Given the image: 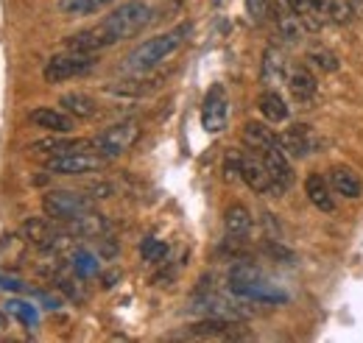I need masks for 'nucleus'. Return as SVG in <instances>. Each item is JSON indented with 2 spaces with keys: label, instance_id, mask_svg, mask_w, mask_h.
Masks as SVG:
<instances>
[{
  "label": "nucleus",
  "instance_id": "f257e3e1",
  "mask_svg": "<svg viewBox=\"0 0 363 343\" xmlns=\"http://www.w3.org/2000/svg\"><path fill=\"white\" fill-rule=\"evenodd\" d=\"M187 34H190V23H182V26L165 31V34H157V37L145 40V43L137 45L135 50L126 56L123 67L129 73H148V70H154L157 64H162L168 56H174L179 50L184 40H187Z\"/></svg>",
  "mask_w": 363,
  "mask_h": 343
},
{
  "label": "nucleus",
  "instance_id": "f03ea898",
  "mask_svg": "<svg viewBox=\"0 0 363 343\" xmlns=\"http://www.w3.org/2000/svg\"><path fill=\"white\" fill-rule=\"evenodd\" d=\"M151 6H145L143 0H129L123 6H118L112 14H106L98 26L104 28V34L109 37V43H121V40H129L140 34L148 23H151Z\"/></svg>",
  "mask_w": 363,
  "mask_h": 343
},
{
  "label": "nucleus",
  "instance_id": "7ed1b4c3",
  "mask_svg": "<svg viewBox=\"0 0 363 343\" xmlns=\"http://www.w3.org/2000/svg\"><path fill=\"white\" fill-rule=\"evenodd\" d=\"M43 210L50 220H76L82 215L95 213V201L84 193H76V190H50L43 198Z\"/></svg>",
  "mask_w": 363,
  "mask_h": 343
},
{
  "label": "nucleus",
  "instance_id": "20e7f679",
  "mask_svg": "<svg viewBox=\"0 0 363 343\" xmlns=\"http://www.w3.org/2000/svg\"><path fill=\"white\" fill-rule=\"evenodd\" d=\"M95 64H98L95 53L67 50V53H56V56L48 59L45 67H43V76H45L48 84H59V81H67V79L87 76Z\"/></svg>",
  "mask_w": 363,
  "mask_h": 343
},
{
  "label": "nucleus",
  "instance_id": "39448f33",
  "mask_svg": "<svg viewBox=\"0 0 363 343\" xmlns=\"http://www.w3.org/2000/svg\"><path fill=\"white\" fill-rule=\"evenodd\" d=\"M137 140H140V126L135 120H123V123H115V126L104 129L92 142H95L98 154H104L106 159H115V157L126 154L129 148H135Z\"/></svg>",
  "mask_w": 363,
  "mask_h": 343
},
{
  "label": "nucleus",
  "instance_id": "423d86ee",
  "mask_svg": "<svg viewBox=\"0 0 363 343\" xmlns=\"http://www.w3.org/2000/svg\"><path fill=\"white\" fill-rule=\"evenodd\" d=\"M106 165V157L98 154L95 148H84V151H70V154H62V157H53L48 159L45 168L50 173H59V176H84V173H98Z\"/></svg>",
  "mask_w": 363,
  "mask_h": 343
},
{
  "label": "nucleus",
  "instance_id": "0eeeda50",
  "mask_svg": "<svg viewBox=\"0 0 363 343\" xmlns=\"http://www.w3.org/2000/svg\"><path fill=\"white\" fill-rule=\"evenodd\" d=\"M229 288H232L235 296H240V299L246 301H255V304H282V301H288L285 291H279V288H274L272 282H266L263 274H257L252 279L229 282Z\"/></svg>",
  "mask_w": 363,
  "mask_h": 343
},
{
  "label": "nucleus",
  "instance_id": "6e6552de",
  "mask_svg": "<svg viewBox=\"0 0 363 343\" xmlns=\"http://www.w3.org/2000/svg\"><path fill=\"white\" fill-rule=\"evenodd\" d=\"M227 89L221 84H213L204 95V103H201V126L210 134H218V131L227 129Z\"/></svg>",
  "mask_w": 363,
  "mask_h": 343
},
{
  "label": "nucleus",
  "instance_id": "1a4fd4ad",
  "mask_svg": "<svg viewBox=\"0 0 363 343\" xmlns=\"http://www.w3.org/2000/svg\"><path fill=\"white\" fill-rule=\"evenodd\" d=\"M279 145H282V151H285L288 157H294V159H305V157H311V154L316 151L318 140L311 126H305V123H294V126H288V129L279 134Z\"/></svg>",
  "mask_w": 363,
  "mask_h": 343
},
{
  "label": "nucleus",
  "instance_id": "9d476101",
  "mask_svg": "<svg viewBox=\"0 0 363 343\" xmlns=\"http://www.w3.org/2000/svg\"><path fill=\"white\" fill-rule=\"evenodd\" d=\"M257 157H260V159H263V165L269 168V173H272V179H274V184L279 187V193H282V190H288V187L294 184V168H291V162H288V154L282 151V145L266 148V151H260Z\"/></svg>",
  "mask_w": 363,
  "mask_h": 343
},
{
  "label": "nucleus",
  "instance_id": "9b49d317",
  "mask_svg": "<svg viewBox=\"0 0 363 343\" xmlns=\"http://www.w3.org/2000/svg\"><path fill=\"white\" fill-rule=\"evenodd\" d=\"M28 120H31L34 126H40V129L56 131V134H70L73 126H76V118L67 115L65 109H45V106L31 109V112H28Z\"/></svg>",
  "mask_w": 363,
  "mask_h": 343
},
{
  "label": "nucleus",
  "instance_id": "f8f14e48",
  "mask_svg": "<svg viewBox=\"0 0 363 343\" xmlns=\"http://www.w3.org/2000/svg\"><path fill=\"white\" fill-rule=\"evenodd\" d=\"M84 148H95V142L92 140H59V137H50V140L34 142L31 154L48 162L53 157H62V154H70V151H84Z\"/></svg>",
  "mask_w": 363,
  "mask_h": 343
},
{
  "label": "nucleus",
  "instance_id": "ddd939ff",
  "mask_svg": "<svg viewBox=\"0 0 363 343\" xmlns=\"http://www.w3.org/2000/svg\"><path fill=\"white\" fill-rule=\"evenodd\" d=\"M240 179H243L255 193H263V196H274V193H279V187L274 184L272 173H269V168L263 165V159H243Z\"/></svg>",
  "mask_w": 363,
  "mask_h": 343
},
{
  "label": "nucleus",
  "instance_id": "4468645a",
  "mask_svg": "<svg viewBox=\"0 0 363 343\" xmlns=\"http://www.w3.org/2000/svg\"><path fill=\"white\" fill-rule=\"evenodd\" d=\"M272 17L274 26H277V34L285 40V43H296L302 37V20L294 14V9L288 3H274L272 6Z\"/></svg>",
  "mask_w": 363,
  "mask_h": 343
},
{
  "label": "nucleus",
  "instance_id": "2eb2a0df",
  "mask_svg": "<svg viewBox=\"0 0 363 343\" xmlns=\"http://www.w3.org/2000/svg\"><path fill=\"white\" fill-rule=\"evenodd\" d=\"M330 184H333V190H335L338 196H344V198L358 201L363 196L361 176L352 171L350 165H335V168L330 171Z\"/></svg>",
  "mask_w": 363,
  "mask_h": 343
},
{
  "label": "nucleus",
  "instance_id": "dca6fc26",
  "mask_svg": "<svg viewBox=\"0 0 363 343\" xmlns=\"http://www.w3.org/2000/svg\"><path fill=\"white\" fill-rule=\"evenodd\" d=\"M291 9H294V14L302 20V26L308 28V31H318L321 26H324V20H327V14H324V0H285Z\"/></svg>",
  "mask_w": 363,
  "mask_h": 343
},
{
  "label": "nucleus",
  "instance_id": "f3484780",
  "mask_svg": "<svg viewBox=\"0 0 363 343\" xmlns=\"http://www.w3.org/2000/svg\"><path fill=\"white\" fill-rule=\"evenodd\" d=\"M243 142L255 151V154H260V151H266V148H274V145H279V134H274L266 123H260V120H249L246 126H243Z\"/></svg>",
  "mask_w": 363,
  "mask_h": 343
},
{
  "label": "nucleus",
  "instance_id": "a211bd4d",
  "mask_svg": "<svg viewBox=\"0 0 363 343\" xmlns=\"http://www.w3.org/2000/svg\"><path fill=\"white\" fill-rule=\"evenodd\" d=\"M224 226H227V235L235 240H243L249 232H252V215L243 204H229L224 210Z\"/></svg>",
  "mask_w": 363,
  "mask_h": 343
},
{
  "label": "nucleus",
  "instance_id": "6ab92c4d",
  "mask_svg": "<svg viewBox=\"0 0 363 343\" xmlns=\"http://www.w3.org/2000/svg\"><path fill=\"white\" fill-rule=\"evenodd\" d=\"M305 190H308V198L316 204L321 213H333V210H335V201H333V196H330L333 184H327V176L311 173L308 181H305Z\"/></svg>",
  "mask_w": 363,
  "mask_h": 343
},
{
  "label": "nucleus",
  "instance_id": "aec40b11",
  "mask_svg": "<svg viewBox=\"0 0 363 343\" xmlns=\"http://www.w3.org/2000/svg\"><path fill=\"white\" fill-rule=\"evenodd\" d=\"M62 109L67 112V115H73V118H79V120H90L98 115V103L92 101L87 92H67V95H62Z\"/></svg>",
  "mask_w": 363,
  "mask_h": 343
},
{
  "label": "nucleus",
  "instance_id": "412c9836",
  "mask_svg": "<svg viewBox=\"0 0 363 343\" xmlns=\"http://www.w3.org/2000/svg\"><path fill=\"white\" fill-rule=\"evenodd\" d=\"M288 86H291V95L302 103H308L313 95H316V76L308 70V67H294L288 73Z\"/></svg>",
  "mask_w": 363,
  "mask_h": 343
},
{
  "label": "nucleus",
  "instance_id": "4be33fe9",
  "mask_svg": "<svg viewBox=\"0 0 363 343\" xmlns=\"http://www.w3.org/2000/svg\"><path fill=\"white\" fill-rule=\"evenodd\" d=\"M257 109H260V115H263L269 123H282V120H288V106H285L282 95L274 92V89L260 92V98H257Z\"/></svg>",
  "mask_w": 363,
  "mask_h": 343
},
{
  "label": "nucleus",
  "instance_id": "5701e85b",
  "mask_svg": "<svg viewBox=\"0 0 363 343\" xmlns=\"http://www.w3.org/2000/svg\"><path fill=\"white\" fill-rule=\"evenodd\" d=\"M260 76H263L266 84H277V81L288 79V67H285V56H282V50H277V47H269V50H266Z\"/></svg>",
  "mask_w": 363,
  "mask_h": 343
},
{
  "label": "nucleus",
  "instance_id": "b1692460",
  "mask_svg": "<svg viewBox=\"0 0 363 343\" xmlns=\"http://www.w3.org/2000/svg\"><path fill=\"white\" fill-rule=\"evenodd\" d=\"M324 14L327 20L347 26L355 20V0H324Z\"/></svg>",
  "mask_w": 363,
  "mask_h": 343
},
{
  "label": "nucleus",
  "instance_id": "393cba45",
  "mask_svg": "<svg viewBox=\"0 0 363 343\" xmlns=\"http://www.w3.org/2000/svg\"><path fill=\"white\" fill-rule=\"evenodd\" d=\"M115 0H59V11L62 14H95L101 9H106Z\"/></svg>",
  "mask_w": 363,
  "mask_h": 343
},
{
  "label": "nucleus",
  "instance_id": "a878e982",
  "mask_svg": "<svg viewBox=\"0 0 363 343\" xmlns=\"http://www.w3.org/2000/svg\"><path fill=\"white\" fill-rule=\"evenodd\" d=\"M6 313H9V315H14V318H20L26 327H37V321H40L37 307H34V304H28V301L11 299L9 304H6Z\"/></svg>",
  "mask_w": 363,
  "mask_h": 343
},
{
  "label": "nucleus",
  "instance_id": "bb28decb",
  "mask_svg": "<svg viewBox=\"0 0 363 343\" xmlns=\"http://www.w3.org/2000/svg\"><path fill=\"white\" fill-rule=\"evenodd\" d=\"M140 254H143V259H148V262H160V259L168 257V246L160 243V240H154V237H145L143 246H140Z\"/></svg>",
  "mask_w": 363,
  "mask_h": 343
},
{
  "label": "nucleus",
  "instance_id": "cd10ccee",
  "mask_svg": "<svg viewBox=\"0 0 363 343\" xmlns=\"http://www.w3.org/2000/svg\"><path fill=\"white\" fill-rule=\"evenodd\" d=\"M272 0H246V11L252 17V23H263L272 14Z\"/></svg>",
  "mask_w": 363,
  "mask_h": 343
},
{
  "label": "nucleus",
  "instance_id": "c85d7f7f",
  "mask_svg": "<svg viewBox=\"0 0 363 343\" xmlns=\"http://www.w3.org/2000/svg\"><path fill=\"white\" fill-rule=\"evenodd\" d=\"M73 265H76V274L79 276H90V274L98 271V259L92 257V254H87V252H79L76 259H73Z\"/></svg>",
  "mask_w": 363,
  "mask_h": 343
},
{
  "label": "nucleus",
  "instance_id": "c756f323",
  "mask_svg": "<svg viewBox=\"0 0 363 343\" xmlns=\"http://www.w3.org/2000/svg\"><path fill=\"white\" fill-rule=\"evenodd\" d=\"M311 59H313V64H318V67L327 70V73L338 70V59H335V53H330V50H313Z\"/></svg>",
  "mask_w": 363,
  "mask_h": 343
},
{
  "label": "nucleus",
  "instance_id": "7c9ffc66",
  "mask_svg": "<svg viewBox=\"0 0 363 343\" xmlns=\"http://www.w3.org/2000/svg\"><path fill=\"white\" fill-rule=\"evenodd\" d=\"M243 171V157H238V154H229L227 159H224V176H227L229 181H235L238 176Z\"/></svg>",
  "mask_w": 363,
  "mask_h": 343
},
{
  "label": "nucleus",
  "instance_id": "2f4dec72",
  "mask_svg": "<svg viewBox=\"0 0 363 343\" xmlns=\"http://www.w3.org/2000/svg\"><path fill=\"white\" fill-rule=\"evenodd\" d=\"M0 288H6V291H23V282H20V279H14V276L0 274Z\"/></svg>",
  "mask_w": 363,
  "mask_h": 343
}]
</instances>
